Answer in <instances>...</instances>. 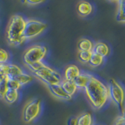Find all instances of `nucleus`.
<instances>
[{
  "mask_svg": "<svg viewBox=\"0 0 125 125\" xmlns=\"http://www.w3.org/2000/svg\"><path fill=\"white\" fill-rule=\"evenodd\" d=\"M124 5L125 2L124 0H120L118 2V8H117L116 19L119 23H124L125 22V14H124Z\"/></svg>",
  "mask_w": 125,
  "mask_h": 125,
  "instance_id": "18",
  "label": "nucleus"
},
{
  "mask_svg": "<svg viewBox=\"0 0 125 125\" xmlns=\"http://www.w3.org/2000/svg\"><path fill=\"white\" fill-rule=\"evenodd\" d=\"M92 52L96 53L99 56H103V58L108 56L110 52V49H109V47L105 44L104 42H96L95 45H93V49H92Z\"/></svg>",
  "mask_w": 125,
  "mask_h": 125,
  "instance_id": "10",
  "label": "nucleus"
},
{
  "mask_svg": "<svg viewBox=\"0 0 125 125\" xmlns=\"http://www.w3.org/2000/svg\"><path fill=\"white\" fill-rule=\"evenodd\" d=\"M60 85L62 86V89L68 94V95L72 97L74 94L76 93L77 88L74 84V82L72 81H67V80H62Z\"/></svg>",
  "mask_w": 125,
  "mask_h": 125,
  "instance_id": "12",
  "label": "nucleus"
},
{
  "mask_svg": "<svg viewBox=\"0 0 125 125\" xmlns=\"http://www.w3.org/2000/svg\"><path fill=\"white\" fill-rule=\"evenodd\" d=\"M93 10V6L90 2L86 1H82L78 3L77 6V11L78 14L81 17H87L92 13Z\"/></svg>",
  "mask_w": 125,
  "mask_h": 125,
  "instance_id": "11",
  "label": "nucleus"
},
{
  "mask_svg": "<svg viewBox=\"0 0 125 125\" xmlns=\"http://www.w3.org/2000/svg\"><path fill=\"white\" fill-rule=\"evenodd\" d=\"M7 78H8V88H9V89L18 91V90L22 87V86L14 78H10L8 77H7Z\"/></svg>",
  "mask_w": 125,
  "mask_h": 125,
  "instance_id": "23",
  "label": "nucleus"
},
{
  "mask_svg": "<svg viewBox=\"0 0 125 125\" xmlns=\"http://www.w3.org/2000/svg\"><path fill=\"white\" fill-rule=\"evenodd\" d=\"M9 59L10 55L8 52H6L3 49H0V64L7 63V62L9 61Z\"/></svg>",
  "mask_w": 125,
  "mask_h": 125,
  "instance_id": "24",
  "label": "nucleus"
},
{
  "mask_svg": "<svg viewBox=\"0 0 125 125\" xmlns=\"http://www.w3.org/2000/svg\"><path fill=\"white\" fill-rule=\"evenodd\" d=\"M47 24L44 22L35 19L26 20L25 27L23 33V38L26 41L27 39H31L38 36L45 31Z\"/></svg>",
  "mask_w": 125,
  "mask_h": 125,
  "instance_id": "6",
  "label": "nucleus"
},
{
  "mask_svg": "<svg viewBox=\"0 0 125 125\" xmlns=\"http://www.w3.org/2000/svg\"><path fill=\"white\" fill-rule=\"evenodd\" d=\"M97 125H102V124H97Z\"/></svg>",
  "mask_w": 125,
  "mask_h": 125,
  "instance_id": "30",
  "label": "nucleus"
},
{
  "mask_svg": "<svg viewBox=\"0 0 125 125\" xmlns=\"http://www.w3.org/2000/svg\"><path fill=\"white\" fill-rule=\"evenodd\" d=\"M43 1H24L23 3L27 4L29 6H34V5H38V4L42 3Z\"/></svg>",
  "mask_w": 125,
  "mask_h": 125,
  "instance_id": "28",
  "label": "nucleus"
},
{
  "mask_svg": "<svg viewBox=\"0 0 125 125\" xmlns=\"http://www.w3.org/2000/svg\"><path fill=\"white\" fill-rule=\"evenodd\" d=\"M4 78H6V77H4L3 75H2V74H0V81H2Z\"/></svg>",
  "mask_w": 125,
  "mask_h": 125,
  "instance_id": "29",
  "label": "nucleus"
},
{
  "mask_svg": "<svg viewBox=\"0 0 125 125\" xmlns=\"http://www.w3.org/2000/svg\"><path fill=\"white\" fill-rule=\"evenodd\" d=\"M22 73H23V70L19 66L13 63H8V77L14 78L20 75V74H21Z\"/></svg>",
  "mask_w": 125,
  "mask_h": 125,
  "instance_id": "16",
  "label": "nucleus"
},
{
  "mask_svg": "<svg viewBox=\"0 0 125 125\" xmlns=\"http://www.w3.org/2000/svg\"><path fill=\"white\" fill-rule=\"evenodd\" d=\"M49 88L50 90V92H52V95L62 100L69 101L72 99V97H70L67 93H66L63 89H62V86L60 84H55V85H50L49 86Z\"/></svg>",
  "mask_w": 125,
  "mask_h": 125,
  "instance_id": "8",
  "label": "nucleus"
},
{
  "mask_svg": "<svg viewBox=\"0 0 125 125\" xmlns=\"http://www.w3.org/2000/svg\"><path fill=\"white\" fill-rule=\"evenodd\" d=\"M8 90H9V88H8V78L6 77L2 81H0V99H3Z\"/></svg>",
  "mask_w": 125,
  "mask_h": 125,
  "instance_id": "22",
  "label": "nucleus"
},
{
  "mask_svg": "<svg viewBox=\"0 0 125 125\" xmlns=\"http://www.w3.org/2000/svg\"><path fill=\"white\" fill-rule=\"evenodd\" d=\"M113 125H125V119L124 115H120L119 116H117Z\"/></svg>",
  "mask_w": 125,
  "mask_h": 125,
  "instance_id": "26",
  "label": "nucleus"
},
{
  "mask_svg": "<svg viewBox=\"0 0 125 125\" xmlns=\"http://www.w3.org/2000/svg\"><path fill=\"white\" fill-rule=\"evenodd\" d=\"M84 91L89 103L95 109L103 108L109 99L108 86L93 75L90 77Z\"/></svg>",
  "mask_w": 125,
  "mask_h": 125,
  "instance_id": "1",
  "label": "nucleus"
},
{
  "mask_svg": "<svg viewBox=\"0 0 125 125\" xmlns=\"http://www.w3.org/2000/svg\"><path fill=\"white\" fill-rule=\"evenodd\" d=\"M42 112V101L39 99L30 100L23 108V120L25 123H31L40 115Z\"/></svg>",
  "mask_w": 125,
  "mask_h": 125,
  "instance_id": "7",
  "label": "nucleus"
},
{
  "mask_svg": "<svg viewBox=\"0 0 125 125\" xmlns=\"http://www.w3.org/2000/svg\"><path fill=\"white\" fill-rule=\"evenodd\" d=\"M33 73L35 77L49 86L60 84L62 81L61 74L54 69L51 68L50 66L45 65V63L40 68L38 69L36 71Z\"/></svg>",
  "mask_w": 125,
  "mask_h": 125,
  "instance_id": "3",
  "label": "nucleus"
},
{
  "mask_svg": "<svg viewBox=\"0 0 125 125\" xmlns=\"http://www.w3.org/2000/svg\"><path fill=\"white\" fill-rule=\"evenodd\" d=\"M48 53V49L45 45H34L28 48L23 56V60L24 63L29 66L32 64L37 63L45 58Z\"/></svg>",
  "mask_w": 125,
  "mask_h": 125,
  "instance_id": "4",
  "label": "nucleus"
},
{
  "mask_svg": "<svg viewBox=\"0 0 125 125\" xmlns=\"http://www.w3.org/2000/svg\"><path fill=\"white\" fill-rule=\"evenodd\" d=\"M92 54V51H78V53H77L78 60L81 62L87 63L90 60Z\"/></svg>",
  "mask_w": 125,
  "mask_h": 125,
  "instance_id": "21",
  "label": "nucleus"
},
{
  "mask_svg": "<svg viewBox=\"0 0 125 125\" xmlns=\"http://www.w3.org/2000/svg\"><path fill=\"white\" fill-rule=\"evenodd\" d=\"M0 74H2L4 77H7L8 74V63L0 64Z\"/></svg>",
  "mask_w": 125,
  "mask_h": 125,
  "instance_id": "25",
  "label": "nucleus"
},
{
  "mask_svg": "<svg viewBox=\"0 0 125 125\" xmlns=\"http://www.w3.org/2000/svg\"><path fill=\"white\" fill-rule=\"evenodd\" d=\"M81 73V70L76 65H69L66 67L64 70V78L65 80L72 81H73L74 79Z\"/></svg>",
  "mask_w": 125,
  "mask_h": 125,
  "instance_id": "9",
  "label": "nucleus"
},
{
  "mask_svg": "<svg viewBox=\"0 0 125 125\" xmlns=\"http://www.w3.org/2000/svg\"><path fill=\"white\" fill-rule=\"evenodd\" d=\"M14 79L17 81L21 86H23L24 84L30 83L31 81H32L33 77H32V76H31L27 73H22L21 74H20V75L14 77Z\"/></svg>",
  "mask_w": 125,
  "mask_h": 125,
  "instance_id": "20",
  "label": "nucleus"
},
{
  "mask_svg": "<svg viewBox=\"0 0 125 125\" xmlns=\"http://www.w3.org/2000/svg\"><path fill=\"white\" fill-rule=\"evenodd\" d=\"M67 125H77V117H70L67 121Z\"/></svg>",
  "mask_w": 125,
  "mask_h": 125,
  "instance_id": "27",
  "label": "nucleus"
},
{
  "mask_svg": "<svg viewBox=\"0 0 125 125\" xmlns=\"http://www.w3.org/2000/svg\"><path fill=\"white\" fill-rule=\"evenodd\" d=\"M109 95L111 99L117 105L121 115L124 116V91L119 82L111 78L109 81Z\"/></svg>",
  "mask_w": 125,
  "mask_h": 125,
  "instance_id": "5",
  "label": "nucleus"
},
{
  "mask_svg": "<svg viewBox=\"0 0 125 125\" xmlns=\"http://www.w3.org/2000/svg\"><path fill=\"white\" fill-rule=\"evenodd\" d=\"M103 61H104V58L103 56H101L96 53L92 52L88 63L90 66H92V67H98V66H99L103 64Z\"/></svg>",
  "mask_w": 125,
  "mask_h": 125,
  "instance_id": "19",
  "label": "nucleus"
},
{
  "mask_svg": "<svg viewBox=\"0 0 125 125\" xmlns=\"http://www.w3.org/2000/svg\"><path fill=\"white\" fill-rule=\"evenodd\" d=\"M93 42L88 38H82L77 43L78 51H92Z\"/></svg>",
  "mask_w": 125,
  "mask_h": 125,
  "instance_id": "14",
  "label": "nucleus"
},
{
  "mask_svg": "<svg viewBox=\"0 0 125 125\" xmlns=\"http://www.w3.org/2000/svg\"><path fill=\"white\" fill-rule=\"evenodd\" d=\"M19 98V92L18 91H16V90H11L9 89L8 92L6 93L5 96H4L3 99L5 100L7 103L9 104H13L17 101Z\"/></svg>",
  "mask_w": 125,
  "mask_h": 125,
  "instance_id": "17",
  "label": "nucleus"
},
{
  "mask_svg": "<svg viewBox=\"0 0 125 125\" xmlns=\"http://www.w3.org/2000/svg\"><path fill=\"white\" fill-rule=\"evenodd\" d=\"M91 74L86 73H81L75 79L73 82L77 88H84L85 86L87 85L88 82L91 77Z\"/></svg>",
  "mask_w": 125,
  "mask_h": 125,
  "instance_id": "13",
  "label": "nucleus"
},
{
  "mask_svg": "<svg viewBox=\"0 0 125 125\" xmlns=\"http://www.w3.org/2000/svg\"><path fill=\"white\" fill-rule=\"evenodd\" d=\"M26 20L21 15L12 16L6 28V38L11 45H19L25 41L23 38V33L25 27Z\"/></svg>",
  "mask_w": 125,
  "mask_h": 125,
  "instance_id": "2",
  "label": "nucleus"
},
{
  "mask_svg": "<svg viewBox=\"0 0 125 125\" xmlns=\"http://www.w3.org/2000/svg\"><path fill=\"white\" fill-rule=\"evenodd\" d=\"M77 118V125H92L93 118L90 113H84Z\"/></svg>",
  "mask_w": 125,
  "mask_h": 125,
  "instance_id": "15",
  "label": "nucleus"
}]
</instances>
